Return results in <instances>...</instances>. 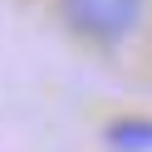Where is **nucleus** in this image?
<instances>
[{
	"label": "nucleus",
	"instance_id": "obj_1",
	"mask_svg": "<svg viewBox=\"0 0 152 152\" xmlns=\"http://www.w3.org/2000/svg\"><path fill=\"white\" fill-rule=\"evenodd\" d=\"M64 20L83 34V39L98 44H118L137 30L142 20V0H59Z\"/></svg>",
	"mask_w": 152,
	"mask_h": 152
},
{
	"label": "nucleus",
	"instance_id": "obj_2",
	"mask_svg": "<svg viewBox=\"0 0 152 152\" xmlns=\"http://www.w3.org/2000/svg\"><path fill=\"white\" fill-rule=\"evenodd\" d=\"M103 137L118 152H152V118H113Z\"/></svg>",
	"mask_w": 152,
	"mask_h": 152
}]
</instances>
